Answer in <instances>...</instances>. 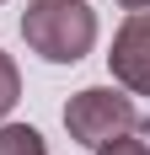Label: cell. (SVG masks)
I'll return each instance as SVG.
<instances>
[{"label":"cell","mask_w":150,"mask_h":155,"mask_svg":"<svg viewBox=\"0 0 150 155\" xmlns=\"http://www.w3.org/2000/svg\"><path fill=\"white\" fill-rule=\"evenodd\" d=\"M107 70L129 96H150V11H129L123 27L113 32Z\"/></svg>","instance_id":"3957f363"},{"label":"cell","mask_w":150,"mask_h":155,"mask_svg":"<svg viewBox=\"0 0 150 155\" xmlns=\"http://www.w3.org/2000/svg\"><path fill=\"white\" fill-rule=\"evenodd\" d=\"M97 155H150V144L139 139V134H118V139H107Z\"/></svg>","instance_id":"8992f818"},{"label":"cell","mask_w":150,"mask_h":155,"mask_svg":"<svg viewBox=\"0 0 150 155\" xmlns=\"http://www.w3.org/2000/svg\"><path fill=\"white\" fill-rule=\"evenodd\" d=\"M0 155H48V139L27 123H0Z\"/></svg>","instance_id":"277c9868"},{"label":"cell","mask_w":150,"mask_h":155,"mask_svg":"<svg viewBox=\"0 0 150 155\" xmlns=\"http://www.w3.org/2000/svg\"><path fill=\"white\" fill-rule=\"evenodd\" d=\"M22 38H27V48L38 59L75 64V59H86L91 43H97V11L86 0H27Z\"/></svg>","instance_id":"6da1fadb"},{"label":"cell","mask_w":150,"mask_h":155,"mask_svg":"<svg viewBox=\"0 0 150 155\" xmlns=\"http://www.w3.org/2000/svg\"><path fill=\"white\" fill-rule=\"evenodd\" d=\"M64 128L75 144L102 150L118 134H150V112H139V102L118 86H86L64 102Z\"/></svg>","instance_id":"7a4b0ae2"},{"label":"cell","mask_w":150,"mask_h":155,"mask_svg":"<svg viewBox=\"0 0 150 155\" xmlns=\"http://www.w3.org/2000/svg\"><path fill=\"white\" fill-rule=\"evenodd\" d=\"M22 102V70H16V59L0 48V123L11 118V107Z\"/></svg>","instance_id":"5b68a950"},{"label":"cell","mask_w":150,"mask_h":155,"mask_svg":"<svg viewBox=\"0 0 150 155\" xmlns=\"http://www.w3.org/2000/svg\"><path fill=\"white\" fill-rule=\"evenodd\" d=\"M123 11H150V0H118Z\"/></svg>","instance_id":"52a82bcc"}]
</instances>
